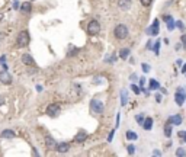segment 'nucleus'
I'll list each match as a JSON object with an SVG mask.
<instances>
[{
    "label": "nucleus",
    "instance_id": "obj_31",
    "mask_svg": "<svg viewBox=\"0 0 186 157\" xmlns=\"http://www.w3.org/2000/svg\"><path fill=\"white\" fill-rule=\"evenodd\" d=\"M180 39H182V44H183V47L186 48V34H185V35H182V38H180Z\"/></svg>",
    "mask_w": 186,
    "mask_h": 157
},
{
    "label": "nucleus",
    "instance_id": "obj_13",
    "mask_svg": "<svg viewBox=\"0 0 186 157\" xmlns=\"http://www.w3.org/2000/svg\"><path fill=\"white\" fill-rule=\"evenodd\" d=\"M86 138H87V134L85 131H80V132H77V135L74 137V141L76 143H83Z\"/></svg>",
    "mask_w": 186,
    "mask_h": 157
},
{
    "label": "nucleus",
    "instance_id": "obj_6",
    "mask_svg": "<svg viewBox=\"0 0 186 157\" xmlns=\"http://www.w3.org/2000/svg\"><path fill=\"white\" fill-rule=\"evenodd\" d=\"M0 81H2L3 85H10V83H12V76L7 73V70L0 71Z\"/></svg>",
    "mask_w": 186,
    "mask_h": 157
},
{
    "label": "nucleus",
    "instance_id": "obj_27",
    "mask_svg": "<svg viewBox=\"0 0 186 157\" xmlns=\"http://www.w3.org/2000/svg\"><path fill=\"white\" fill-rule=\"evenodd\" d=\"M159 50H160V42L157 41L156 45H154V52H156V54H159Z\"/></svg>",
    "mask_w": 186,
    "mask_h": 157
},
{
    "label": "nucleus",
    "instance_id": "obj_1",
    "mask_svg": "<svg viewBox=\"0 0 186 157\" xmlns=\"http://www.w3.org/2000/svg\"><path fill=\"white\" fill-rule=\"evenodd\" d=\"M29 34H28V31H22L19 32L17 35V39H16V44L17 47H26L28 44H29Z\"/></svg>",
    "mask_w": 186,
    "mask_h": 157
},
{
    "label": "nucleus",
    "instance_id": "obj_30",
    "mask_svg": "<svg viewBox=\"0 0 186 157\" xmlns=\"http://www.w3.org/2000/svg\"><path fill=\"white\" fill-rule=\"evenodd\" d=\"M131 89H132V90H134V93H137V95H138V93H140V92H141V90H140V89H138V87H137V86H135V85H132V86H131Z\"/></svg>",
    "mask_w": 186,
    "mask_h": 157
},
{
    "label": "nucleus",
    "instance_id": "obj_16",
    "mask_svg": "<svg viewBox=\"0 0 186 157\" xmlns=\"http://www.w3.org/2000/svg\"><path fill=\"white\" fill-rule=\"evenodd\" d=\"M143 128H144V130H147V131H148V130H151V128H153V119L151 118H145V119H144Z\"/></svg>",
    "mask_w": 186,
    "mask_h": 157
},
{
    "label": "nucleus",
    "instance_id": "obj_2",
    "mask_svg": "<svg viewBox=\"0 0 186 157\" xmlns=\"http://www.w3.org/2000/svg\"><path fill=\"white\" fill-rule=\"evenodd\" d=\"M114 34L118 39H125L128 37V28L125 25H122V23H121V25H116Z\"/></svg>",
    "mask_w": 186,
    "mask_h": 157
},
{
    "label": "nucleus",
    "instance_id": "obj_8",
    "mask_svg": "<svg viewBox=\"0 0 186 157\" xmlns=\"http://www.w3.org/2000/svg\"><path fill=\"white\" fill-rule=\"evenodd\" d=\"M92 109L93 112H96V114H100L102 110H103V103L100 101H92Z\"/></svg>",
    "mask_w": 186,
    "mask_h": 157
},
{
    "label": "nucleus",
    "instance_id": "obj_21",
    "mask_svg": "<svg viewBox=\"0 0 186 157\" xmlns=\"http://www.w3.org/2000/svg\"><path fill=\"white\" fill-rule=\"evenodd\" d=\"M166 21H167V26H169V29H173L174 25H173V21H172V16H166Z\"/></svg>",
    "mask_w": 186,
    "mask_h": 157
},
{
    "label": "nucleus",
    "instance_id": "obj_10",
    "mask_svg": "<svg viewBox=\"0 0 186 157\" xmlns=\"http://www.w3.org/2000/svg\"><path fill=\"white\" fill-rule=\"evenodd\" d=\"M22 63L26 64V66H31V67H34V66H35V60L32 58L29 54H23V55H22Z\"/></svg>",
    "mask_w": 186,
    "mask_h": 157
},
{
    "label": "nucleus",
    "instance_id": "obj_25",
    "mask_svg": "<svg viewBox=\"0 0 186 157\" xmlns=\"http://www.w3.org/2000/svg\"><path fill=\"white\" fill-rule=\"evenodd\" d=\"M153 3V0H141V4L143 6H150Z\"/></svg>",
    "mask_w": 186,
    "mask_h": 157
},
{
    "label": "nucleus",
    "instance_id": "obj_34",
    "mask_svg": "<svg viewBox=\"0 0 186 157\" xmlns=\"http://www.w3.org/2000/svg\"><path fill=\"white\" fill-rule=\"evenodd\" d=\"M3 102H4V99H3V96H0V106L3 105Z\"/></svg>",
    "mask_w": 186,
    "mask_h": 157
},
{
    "label": "nucleus",
    "instance_id": "obj_17",
    "mask_svg": "<svg viewBox=\"0 0 186 157\" xmlns=\"http://www.w3.org/2000/svg\"><path fill=\"white\" fill-rule=\"evenodd\" d=\"M2 137H3V138H13V137H15V132H13L12 130H4V131L2 132Z\"/></svg>",
    "mask_w": 186,
    "mask_h": 157
},
{
    "label": "nucleus",
    "instance_id": "obj_20",
    "mask_svg": "<svg viewBox=\"0 0 186 157\" xmlns=\"http://www.w3.org/2000/svg\"><path fill=\"white\" fill-rule=\"evenodd\" d=\"M127 138L128 140H137V134L132 131H127Z\"/></svg>",
    "mask_w": 186,
    "mask_h": 157
},
{
    "label": "nucleus",
    "instance_id": "obj_28",
    "mask_svg": "<svg viewBox=\"0 0 186 157\" xmlns=\"http://www.w3.org/2000/svg\"><path fill=\"white\" fill-rule=\"evenodd\" d=\"M134 151H135V147H134V145H128V153L134 154Z\"/></svg>",
    "mask_w": 186,
    "mask_h": 157
},
{
    "label": "nucleus",
    "instance_id": "obj_33",
    "mask_svg": "<svg viewBox=\"0 0 186 157\" xmlns=\"http://www.w3.org/2000/svg\"><path fill=\"white\" fill-rule=\"evenodd\" d=\"M156 101H157V102H160V101H161V96H160V95H156Z\"/></svg>",
    "mask_w": 186,
    "mask_h": 157
},
{
    "label": "nucleus",
    "instance_id": "obj_15",
    "mask_svg": "<svg viewBox=\"0 0 186 157\" xmlns=\"http://www.w3.org/2000/svg\"><path fill=\"white\" fill-rule=\"evenodd\" d=\"M21 10L23 13H29L31 10H32V4L29 3V2H25V3L21 4Z\"/></svg>",
    "mask_w": 186,
    "mask_h": 157
},
{
    "label": "nucleus",
    "instance_id": "obj_29",
    "mask_svg": "<svg viewBox=\"0 0 186 157\" xmlns=\"http://www.w3.org/2000/svg\"><path fill=\"white\" fill-rule=\"evenodd\" d=\"M143 70H144V71H145V73H148V71H150V66H148V64H145V63H144V64H143Z\"/></svg>",
    "mask_w": 186,
    "mask_h": 157
},
{
    "label": "nucleus",
    "instance_id": "obj_32",
    "mask_svg": "<svg viewBox=\"0 0 186 157\" xmlns=\"http://www.w3.org/2000/svg\"><path fill=\"white\" fill-rule=\"evenodd\" d=\"M127 103V95H125V92L122 93V105H125Z\"/></svg>",
    "mask_w": 186,
    "mask_h": 157
},
{
    "label": "nucleus",
    "instance_id": "obj_11",
    "mask_svg": "<svg viewBox=\"0 0 186 157\" xmlns=\"http://www.w3.org/2000/svg\"><path fill=\"white\" fill-rule=\"evenodd\" d=\"M167 122L172 124V125H180L182 124V116L180 115H173V116H170L167 119Z\"/></svg>",
    "mask_w": 186,
    "mask_h": 157
},
{
    "label": "nucleus",
    "instance_id": "obj_3",
    "mask_svg": "<svg viewBox=\"0 0 186 157\" xmlns=\"http://www.w3.org/2000/svg\"><path fill=\"white\" fill-rule=\"evenodd\" d=\"M87 32L90 35H96L100 32V25H99V22L97 21H90L89 25H87Z\"/></svg>",
    "mask_w": 186,
    "mask_h": 157
},
{
    "label": "nucleus",
    "instance_id": "obj_24",
    "mask_svg": "<svg viewBox=\"0 0 186 157\" xmlns=\"http://www.w3.org/2000/svg\"><path fill=\"white\" fill-rule=\"evenodd\" d=\"M179 137L186 143V131H179Z\"/></svg>",
    "mask_w": 186,
    "mask_h": 157
},
{
    "label": "nucleus",
    "instance_id": "obj_26",
    "mask_svg": "<svg viewBox=\"0 0 186 157\" xmlns=\"http://www.w3.org/2000/svg\"><path fill=\"white\" fill-rule=\"evenodd\" d=\"M135 119H137V122H140V124L144 122V116H143V115H137Z\"/></svg>",
    "mask_w": 186,
    "mask_h": 157
},
{
    "label": "nucleus",
    "instance_id": "obj_35",
    "mask_svg": "<svg viewBox=\"0 0 186 157\" xmlns=\"http://www.w3.org/2000/svg\"><path fill=\"white\" fill-rule=\"evenodd\" d=\"M182 73H186V64H185V66H183V67H182Z\"/></svg>",
    "mask_w": 186,
    "mask_h": 157
},
{
    "label": "nucleus",
    "instance_id": "obj_14",
    "mask_svg": "<svg viewBox=\"0 0 186 157\" xmlns=\"http://www.w3.org/2000/svg\"><path fill=\"white\" fill-rule=\"evenodd\" d=\"M57 150H58L60 153H67L68 150H70V144H67V143H61V144L57 145Z\"/></svg>",
    "mask_w": 186,
    "mask_h": 157
},
{
    "label": "nucleus",
    "instance_id": "obj_12",
    "mask_svg": "<svg viewBox=\"0 0 186 157\" xmlns=\"http://www.w3.org/2000/svg\"><path fill=\"white\" fill-rule=\"evenodd\" d=\"M131 0H118V7L122 9V10H128L131 7Z\"/></svg>",
    "mask_w": 186,
    "mask_h": 157
},
{
    "label": "nucleus",
    "instance_id": "obj_4",
    "mask_svg": "<svg viewBox=\"0 0 186 157\" xmlns=\"http://www.w3.org/2000/svg\"><path fill=\"white\" fill-rule=\"evenodd\" d=\"M46 114L50 116H57L60 114V105L57 103H51V105L46 106Z\"/></svg>",
    "mask_w": 186,
    "mask_h": 157
},
{
    "label": "nucleus",
    "instance_id": "obj_19",
    "mask_svg": "<svg viewBox=\"0 0 186 157\" xmlns=\"http://www.w3.org/2000/svg\"><path fill=\"white\" fill-rule=\"evenodd\" d=\"M164 134H166V137L172 135V124L166 122V125H164Z\"/></svg>",
    "mask_w": 186,
    "mask_h": 157
},
{
    "label": "nucleus",
    "instance_id": "obj_5",
    "mask_svg": "<svg viewBox=\"0 0 186 157\" xmlns=\"http://www.w3.org/2000/svg\"><path fill=\"white\" fill-rule=\"evenodd\" d=\"M185 99H186L185 90H183L182 87H179V89H178V93L174 95V101H176V103L180 106V105H183V103H185Z\"/></svg>",
    "mask_w": 186,
    "mask_h": 157
},
{
    "label": "nucleus",
    "instance_id": "obj_22",
    "mask_svg": "<svg viewBox=\"0 0 186 157\" xmlns=\"http://www.w3.org/2000/svg\"><path fill=\"white\" fill-rule=\"evenodd\" d=\"M160 86H159V83H157L156 80H150V89H159Z\"/></svg>",
    "mask_w": 186,
    "mask_h": 157
},
{
    "label": "nucleus",
    "instance_id": "obj_23",
    "mask_svg": "<svg viewBox=\"0 0 186 157\" xmlns=\"http://www.w3.org/2000/svg\"><path fill=\"white\" fill-rule=\"evenodd\" d=\"M176 156H178V157H180V156L185 157L186 156V151L183 149H178V150H176Z\"/></svg>",
    "mask_w": 186,
    "mask_h": 157
},
{
    "label": "nucleus",
    "instance_id": "obj_9",
    "mask_svg": "<svg viewBox=\"0 0 186 157\" xmlns=\"http://www.w3.org/2000/svg\"><path fill=\"white\" fill-rule=\"evenodd\" d=\"M159 28H160V23H159V21H154V23H153L150 28L147 29V34H150V35H157L159 34Z\"/></svg>",
    "mask_w": 186,
    "mask_h": 157
},
{
    "label": "nucleus",
    "instance_id": "obj_7",
    "mask_svg": "<svg viewBox=\"0 0 186 157\" xmlns=\"http://www.w3.org/2000/svg\"><path fill=\"white\" fill-rule=\"evenodd\" d=\"M45 145L48 150H57V141L52 138V137H46L45 138Z\"/></svg>",
    "mask_w": 186,
    "mask_h": 157
},
{
    "label": "nucleus",
    "instance_id": "obj_18",
    "mask_svg": "<svg viewBox=\"0 0 186 157\" xmlns=\"http://www.w3.org/2000/svg\"><path fill=\"white\" fill-rule=\"evenodd\" d=\"M128 55H130V50H128V48H122V50L119 51V57L122 60H127Z\"/></svg>",
    "mask_w": 186,
    "mask_h": 157
}]
</instances>
